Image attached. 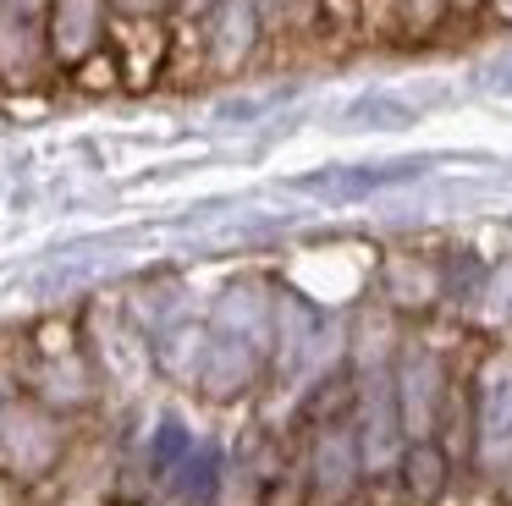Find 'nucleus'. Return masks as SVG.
I'll use <instances>...</instances> for the list:
<instances>
[{
	"instance_id": "obj_1",
	"label": "nucleus",
	"mask_w": 512,
	"mask_h": 506,
	"mask_svg": "<svg viewBox=\"0 0 512 506\" xmlns=\"http://www.w3.org/2000/svg\"><path fill=\"white\" fill-rule=\"evenodd\" d=\"M397 413L408 429H430L435 413H441V363L430 358V352H413L408 363H402L397 374Z\"/></svg>"
},
{
	"instance_id": "obj_2",
	"label": "nucleus",
	"mask_w": 512,
	"mask_h": 506,
	"mask_svg": "<svg viewBox=\"0 0 512 506\" xmlns=\"http://www.w3.org/2000/svg\"><path fill=\"white\" fill-rule=\"evenodd\" d=\"M50 17H56V50L61 55H83L100 33L105 0H50Z\"/></svg>"
},
{
	"instance_id": "obj_3",
	"label": "nucleus",
	"mask_w": 512,
	"mask_h": 506,
	"mask_svg": "<svg viewBox=\"0 0 512 506\" xmlns=\"http://www.w3.org/2000/svg\"><path fill=\"white\" fill-rule=\"evenodd\" d=\"M347 127H408L413 121V110L408 105H397V99H380V94H364L353 110H347Z\"/></svg>"
},
{
	"instance_id": "obj_4",
	"label": "nucleus",
	"mask_w": 512,
	"mask_h": 506,
	"mask_svg": "<svg viewBox=\"0 0 512 506\" xmlns=\"http://www.w3.org/2000/svg\"><path fill=\"white\" fill-rule=\"evenodd\" d=\"M408 479H413V490H419V495H435V490H441V479H446V457L435 446H413L408 451Z\"/></svg>"
},
{
	"instance_id": "obj_5",
	"label": "nucleus",
	"mask_w": 512,
	"mask_h": 506,
	"mask_svg": "<svg viewBox=\"0 0 512 506\" xmlns=\"http://www.w3.org/2000/svg\"><path fill=\"white\" fill-rule=\"evenodd\" d=\"M111 6L133 11V17H149V11H160V6H166V0H111Z\"/></svg>"
}]
</instances>
